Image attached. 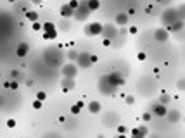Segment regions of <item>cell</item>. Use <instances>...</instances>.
Returning <instances> with one entry per match:
<instances>
[{"instance_id": "7", "label": "cell", "mask_w": 185, "mask_h": 138, "mask_svg": "<svg viewBox=\"0 0 185 138\" xmlns=\"http://www.w3.org/2000/svg\"><path fill=\"white\" fill-rule=\"evenodd\" d=\"M107 78V81L113 83L114 86H123L125 85V78L121 76V73H118V71H114V73H109V74L106 76Z\"/></svg>"}, {"instance_id": "15", "label": "cell", "mask_w": 185, "mask_h": 138, "mask_svg": "<svg viewBox=\"0 0 185 138\" xmlns=\"http://www.w3.org/2000/svg\"><path fill=\"white\" fill-rule=\"evenodd\" d=\"M166 117H168V121L170 123H178L180 121V112L178 110H166Z\"/></svg>"}, {"instance_id": "33", "label": "cell", "mask_w": 185, "mask_h": 138, "mask_svg": "<svg viewBox=\"0 0 185 138\" xmlns=\"http://www.w3.org/2000/svg\"><path fill=\"white\" fill-rule=\"evenodd\" d=\"M102 45H104V47H113V40H109V38H104V40H102Z\"/></svg>"}, {"instance_id": "9", "label": "cell", "mask_w": 185, "mask_h": 138, "mask_svg": "<svg viewBox=\"0 0 185 138\" xmlns=\"http://www.w3.org/2000/svg\"><path fill=\"white\" fill-rule=\"evenodd\" d=\"M168 38H170V31H166L165 28H158V29L154 31V40L159 41V43L168 41Z\"/></svg>"}, {"instance_id": "41", "label": "cell", "mask_w": 185, "mask_h": 138, "mask_svg": "<svg viewBox=\"0 0 185 138\" xmlns=\"http://www.w3.org/2000/svg\"><path fill=\"white\" fill-rule=\"evenodd\" d=\"M178 88H180V90H183V80H182V78L178 80Z\"/></svg>"}, {"instance_id": "35", "label": "cell", "mask_w": 185, "mask_h": 138, "mask_svg": "<svg viewBox=\"0 0 185 138\" xmlns=\"http://www.w3.org/2000/svg\"><path fill=\"white\" fill-rule=\"evenodd\" d=\"M7 128H11V130L16 128V119H9V121H7Z\"/></svg>"}, {"instance_id": "30", "label": "cell", "mask_w": 185, "mask_h": 138, "mask_svg": "<svg viewBox=\"0 0 185 138\" xmlns=\"http://www.w3.org/2000/svg\"><path fill=\"white\" fill-rule=\"evenodd\" d=\"M138 130H140V135H142V136L149 135V130H147V126H144V124H140V128H138Z\"/></svg>"}, {"instance_id": "22", "label": "cell", "mask_w": 185, "mask_h": 138, "mask_svg": "<svg viewBox=\"0 0 185 138\" xmlns=\"http://www.w3.org/2000/svg\"><path fill=\"white\" fill-rule=\"evenodd\" d=\"M171 100V97L168 95V93H163V95L159 97V104H165V105H168V102Z\"/></svg>"}, {"instance_id": "27", "label": "cell", "mask_w": 185, "mask_h": 138, "mask_svg": "<svg viewBox=\"0 0 185 138\" xmlns=\"http://www.w3.org/2000/svg\"><path fill=\"white\" fill-rule=\"evenodd\" d=\"M68 5L75 10V9H78V5H80V0H69L68 2Z\"/></svg>"}, {"instance_id": "40", "label": "cell", "mask_w": 185, "mask_h": 138, "mask_svg": "<svg viewBox=\"0 0 185 138\" xmlns=\"http://www.w3.org/2000/svg\"><path fill=\"white\" fill-rule=\"evenodd\" d=\"M128 16H135V9H133V7H130V9H128Z\"/></svg>"}, {"instance_id": "46", "label": "cell", "mask_w": 185, "mask_h": 138, "mask_svg": "<svg viewBox=\"0 0 185 138\" xmlns=\"http://www.w3.org/2000/svg\"><path fill=\"white\" fill-rule=\"evenodd\" d=\"M0 78H2V73H0Z\"/></svg>"}, {"instance_id": "34", "label": "cell", "mask_w": 185, "mask_h": 138, "mask_svg": "<svg viewBox=\"0 0 185 138\" xmlns=\"http://www.w3.org/2000/svg\"><path fill=\"white\" fill-rule=\"evenodd\" d=\"M137 59H138V61H145V59H147V54H145V52H138Z\"/></svg>"}, {"instance_id": "4", "label": "cell", "mask_w": 185, "mask_h": 138, "mask_svg": "<svg viewBox=\"0 0 185 138\" xmlns=\"http://www.w3.org/2000/svg\"><path fill=\"white\" fill-rule=\"evenodd\" d=\"M100 33H102V24L97 22V21L85 26V34H88V36H99Z\"/></svg>"}, {"instance_id": "19", "label": "cell", "mask_w": 185, "mask_h": 138, "mask_svg": "<svg viewBox=\"0 0 185 138\" xmlns=\"http://www.w3.org/2000/svg\"><path fill=\"white\" fill-rule=\"evenodd\" d=\"M85 4H87L90 12H94V10H97V9L100 7V2H99V0H85Z\"/></svg>"}, {"instance_id": "39", "label": "cell", "mask_w": 185, "mask_h": 138, "mask_svg": "<svg viewBox=\"0 0 185 138\" xmlns=\"http://www.w3.org/2000/svg\"><path fill=\"white\" fill-rule=\"evenodd\" d=\"M11 76H12V80H16V78L19 76V71H17V69H14L12 73H11Z\"/></svg>"}, {"instance_id": "13", "label": "cell", "mask_w": 185, "mask_h": 138, "mask_svg": "<svg viewBox=\"0 0 185 138\" xmlns=\"http://www.w3.org/2000/svg\"><path fill=\"white\" fill-rule=\"evenodd\" d=\"M175 19H177V10H173V9L166 10L165 16H163V22H165V24H170V22H173Z\"/></svg>"}, {"instance_id": "16", "label": "cell", "mask_w": 185, "mask_h": 138, "mask_svg": "<svg viewBox=\"0 0 185 138\" xmlns=\"http://www.w3.org/2000/svg\"><path fill=\"white\" fill-rule=\"evenodd\" d=\"M73 9L68 5V4H64V5L61 7V17H64V19H69V17H73Z\"/></svg>"}, {"instance_id": "12", "label": "cell", "mask_w": 185, "mask_h": 138, "mask_svg": "<svg viewBox=\"0 0 185 138\" xmlns=\"http://www.w3.org/2000/svg\"><path fill=\"white\" fill-rule=\"evenodd\" d=\"M128 19H130V16L121 12L114 17V24H116V26H126V24H128Z\"/></svg>"}, {"instance_id": "24", "label": "cell", "mask_w": 185, "mask_h": 138, "mask_svg": "<svg viewBox=\"0 0 185 138\" xmlns=\"http://www.w3.org/2000/svg\"><path fill=\"white\" fill-rule=\"evenodd\" d=\"M31 29L33 31H42V22L40 21H33L31 22Z\"/></svg>"}, {"instance_id": "5", "label": "cell", "mask_w": 185, "mask_h": 138, "mask_svg": "<svg viewBox=\"0 0 185 138\" xmlns=\"http://www.w3.org/2000/svg\"><path fill=\"white\" fill-rule=\"evenodd\" d=\"M100 34H104V38L113 40V38L118 34V26L116 24H102V33Z\"/></svg>"}, {"instance_id": "47", "label": "cell", "mask_w": 185, "mask_h": 138, "mask_svg": "<svg viewBox=\"0 0 185 138\" xmlns=\"http://www.w3.org/2000/svg\"><path fill=\"white\" fill-rule=\"evenodd\" d=\"M0 105H2V100H0Z\"/></svg>"}, {"instance_id": "8", "label": "cell", "mask_w": 185, "mask_h": 138, "mask_svg": "<svg viewBox=\"0 0 185 138\" xmlns=\"http://www.w3.org/2000/svg\"><path fill=\"white\" fill-rule=\"evenodd\" d=\"M76 66L80 69H87L90 66V54L83 52V54H78V59H76Z\"/></svg>"}, {"instance_id": "20", "label": "cell", "mask_w": 185, "mask_h": 138, "mask_svg": "<svg viewBox=\"0 0 185 138\" xmlns=\"http://www.w3.org/2000/svg\"><path fill=\"white\" fill-rule=\"evenodd\" d=\"M26 19L31 21V22H33V21H38V12H35V10H28V12H26Z\"/></svg>"}, {"instance_id": "32", "label": "cell", "mask_w": 185, "mask_h": 138, "mask_svg": "<svg viewBox=\"0 0 185 138\" xmlns=\"http://www.w3.org/2000/svg\"><path fill=\"white\" fill-rule=\"evenodd\" d=\"M131 136L142 138V135H140V130H138V128H133V130H131Z\"/></svg>"}, {"instance_id": "29", "label": "cell", "mask_w": 185, "mask_h": 138, "mask_svg": "<svg viewBox=\"0 0 185 138\" xmlns=\"http://www.w3.org/2000/svg\"><path fill=\"white\" fill-rule=\"evenodd\" d=\"M80 110H82V107H80V105H78V104H75V105H73V107H71V114H80Z\"/></svg>"}, {"instance_id": "18", "label": "cell", "mask_w": 185, "mask_h": 138, "mask_svg": "<svg viewBox=\"0 0 185 138\" xmlns=\"http://www.w3.org/2000/svg\"><path fill=\"white\" fill-rule=\"evenodd\" d=\"M182 26H183V22H182V21H178V22H177V21H173V22H170V28H168L166 31L177 33V31H180V29H182Z\"/></svg>"}, {"instance_id": "31", "label": "cell", "mask_w": 185, "mask_h": 138, "mask_svg": "<svg viewBox=\"0 0 185 138\" xmlns=\"http://www.w3.org/2000/svg\"><path fill=\"white\" fill-rule=\"evenodd\" d=\"M36 98H38V100H42V102H43V100L47 98V93H45V92H38V93H36Z\"/></svg>"}, {"instance_id": "14", "label": "cell", "mask_w": 185, "mask_h": 138, "mask_svg": "<svg viewBox=\"0 0 185 138\" xmlns=\"http://www.w3.org/2000/svg\"><path fill=\"white\" fill-rule=\"evenodd\" d=\"M88 110L92 114H99V112L102 110V104L99 102V100H92V102L88 104Z\"/></svg>"}, {"instance_id": "42", "label": "cell", "mask_w": 185, "mask_h": 138, "mask_svg": "<svg viewBox=\"0 0 185 138\" xmlns=\"http://www.w3.org/2000/svg\"><path fill=\"white\" fill-rule=\"evenodd\" d=\"M145 12H147V14L152 12V5H147V7H145Z\"/></svg>"}, {"instance_id": "25", "label": "cell", "mask_w": 185, "mask_h": 138, "mask_svg": "<svg viewBox=\"0 0 185 138\" xmlns=\"http://www.w3.org/2000/svg\"><path fill=\"white\" fill-rule=\"evenodd\" d=\"M123 98H125V102L128 104V105H133V104H135V97L133 95H125Z\"/></svg>"}, {"instance_id": "3", "label": "cell", "mask_w": 185, "mask_h": 138, "mask_svg": "<svg viewBox=\"0 0 185 138\" xmlns=\"http://www.w3.org/2000/svg\"><path fill=\"white\" fill-rule=\"evenodd\" d=\"M61 73L64 78H76L78 73H80V68H78L76 64H73V62H66V64L62 66Z\"/></svg>"}, {"instance_id": "2", "label": "cell", "mask_w": 185, "mask_h": 138, "mask_svg": "<svg viewBox=\"0 0 185 138\" xmlns=\"http://www.w3.org/2000/svg\"><path fill=\"white\" fill-rule=\"evenodd\" d=\"M118 86H114L113 83L107 81V78L106 76H102L100 80H99V92L100 93H104V95H113L114 92H116Z\"/></svg>"}, {"instance_id": "6", "label": "cell", "mask_w": 185, "mask_h": 138, "mask_svg": "<svg viewBox=\"0 0 185 138\" xmlns=\"http://www.w3.org/2000/svg\"><path fill=\"white\" fill-rule=\"evenodd\" d=\"M42 31L48 33L50 40H55V38H57V28H55V24H54V22H50V21L42 22Z\"/></svg>"}, {"instance_id": "23", "label": "cell", "mask_w": 185, "mask_h": 138, "mask_svg": "<svg viewBox=\"0 0 185 138\" xmlns=\"http://www.w3.org/2000/svg\"><path fill=\"white\" fill-rule=\"evenodd\" d=\"M151 119H152V112H151V110H147V112L142 114V121H144V123H149Z\"/></svg>"}, {"instance_id": "44", "label": "cell", "mask_w": 185, "mask_h": 138, "mask_svg": "<svg viewBox=\"0 0 185 138\" xmlns=\"http://www.w3.org/2000/svg\"><path fill=\"white\" fill-rule=\"evenodd\" d=\"M31 2H33V4H40L42 0H31Z\"/></svg>"}, {"instance_id": "36", "label": "cell", "mask_w": 185, "mask_h": 138, "mask_svg": "<svg viewBox=\"0 0 185 138\" xmlns=\"http://www.w3.org/2000/svg\"><path fill=\"white\" fill-rule=\"evenodd\" d=\"M128 33H130V34H137V33H138V28H137V26H130Z\"/></svg>"}, {"instance_id": "26", "label": "cell", "mask_w": 185, "mask_h": 138, "mask_svg": "<svg viewBox=\"0 0 185 138\" xmlns=\"http://www.w3.org/2000/svg\"><path fill=\"white\" fill-rule=\"evenodd\" d=\"M78 54H80V52H75V50H71V52L68 54V59H69L71 62L76 61V59H78Z\"/></svg>"}, {"instance_id": "37", "label": "cell", "mask_w": 185, "mask_h": 138, "mask_svg": "<svg viewBox=\"0 0 185 138\" xmlns=\"http://www.w3.org/2000/svg\"><path fill=\"white\" fill-rule=\"evenodd\" d=\"M118 133H119V135H125V133H126V128H125L123 124H119V126H118Z\"/></svg>"}, {"instance_id": "10", "label": "cell", "mask_w": 185, "mask_h": 138, "mask_svg": "<svg viewBox=\"0 0 185 138\" xmlns=\"http://www.w3.org/2000/svg\"><path fill=\"white\" fill-rule=\"evenodd\" d=\"M166 110H168V107H166L165 104H154L151 107V112L152 116H158V117H165L166 116Z\"/></svg>"}, {"instance_id": "17", "label": "cell", "mask_w": 185, "mask_h": 138, "mask_svg": "<svg viewBox=\"0 0 185 138\" xmlns=\"http://www.w3.org/2000/svg\"><path fill=\"white\" fill-rule=\"evenodd\" d=\"M75 86H76L75 78H62V88H64V92L66 90H73Z\"/></svg>"}, {"instance_id": "28", "label": "cell", "mask_w": 185, "mask_h": 138, "mask_svg": "<svg viewBox=\"0 0 185 138\" xmlns=\"http://www.w3.org/2000/svg\"><path fill=\"white\" fill-rule=\"evenodd\" d=\"M42 104H43L42 100H38V98H35V100H33V109L40 110V109H42Z\"/></svg>"}, {"instance_id": "38", "label": "cell", "mask_w": 185, "mask_h": 138, "mask_svg": "<svg viewBox=\"0 0 185 138\" xmlns=\"http://www.w3.org/2000/svg\"><path fill=\"white\" fill-rule=\"evenodd\" d=\"M97 61H99V57H97V55H90V64H95Z\"/></svg>"}, {"instance_id": "11", "label": "cell", "mask_w": 185, "mask_h": 138, "mask_svg": "<svg viewBox=\"0 0 185 138\" xmlns=\"http://www.w3.org/2000/svg\"><path fill=\"white\" fill-rule=\"evenodd\" d=\"M28 52H29V45H28L26 41H21L19 45H17V48H16V55L19 59H24L28 55Z\"/></svg>"}, {"instance_id": "45", "label": "cell", "mask_w": 185, "mask_h": 138, "mask_svg": "<svg viewBox=\"0 0 185 138\" xmlns=\"http://www.w3.org/2000/svg\"><path fill=\"white\" fill-rule=\"evenodd\" d=\"M9 2H11V4H12V2H16V0H9Z\"/></svg>"}, {"instance_id": "21", "label": "cell", "mask_w": 185, "mask_h": 138, "mask_svg": "<svg viewBox=\"0 0 185 138\" xmlns=\"http://www.w3.org/2000/svg\"><path fill=\"white\" fill-rule=\"evenodd\" d=\"M5 88H11V90H17V88H19V83L16 81V80H12V81H7V83H5Z\"/></svg>"}, {"instance_id": "43", "label": "cell", "mask_w": 185, "mask_h": 138, "mask_svg": "<svg viewBox=\"0 0 185 138\" xmlns=\"http://www.w3.org/2000/svg\"><path fill=\"white\" fill-rule=\"evenodd\" d=\"M26 86H33V80H28V81H26Z\"/></svg>"}, {"instance_id": "1", "label": "cell", "mask_w": 185, "mask_h": 138, "mask_svg": "<svg viewBox=\"0 0 185 138\" xmlns=\"http://www.w3.org/2000/svg\"><path fill=\"white\" fill-rule=\"evenodd\" d=\"M90 14H92V12L88 10V7H87V4H85V0H80V5H78V9H75L73 17H75L76 21H87Z\"/></svg>"}]
</instances>
